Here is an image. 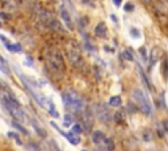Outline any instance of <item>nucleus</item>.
Here are the masks:
<instances>
[{
	"instance_id": "16",
	"label": "nucleus",
	"mask_w": 168,
	"mask_h": 151,
	"mask_svg": "<svg viewBox=\"0 0 168 151\" xmlns=\"http://www.w3.org/2000/svg\"><path fill=\"white\" fill-rule=\"evenodd\" d=\"M142 139L145 141V142H151V141H152V133L146 129V130L142 133Z\"/></svg>"
},
{
	"instance_id": "14",
	"label": "nucleus",
	"mask_w": 168,
	"mask_h": 151,
	"mask_svg": "<svg viewBox=\"0 0 168 151\" xmlns=\"http://www.w3.org/2000/svg\"><path fill=\"white\" fill-rule=\"evenodd\" d=\"M122 103V99L120 96H112L109 99V105L110 106H120Z\"/></svg>"
},
{
	"instance_id": "24",
	"label": "nucleus",
	"mask_w": 168,
	"mask_h": 151,
	"mask_svg": "<svg viewBox=\"0 0 168 151\" xmlns=\"http://www.w3.org/2000/svg\"><path fill=\"white\" fill-rule=\"evenodd\" d=\"M139 54L142 55L143 60H147V53H146V49L145 47H141L139 49Z\"/></svg>"
},
{
	"instance_id": "10",
	"label": "nucleus",
	"mask_w": 168,
	"mask_h": 151,
	"mask_svg": "<svg viewBox=\"0 0 168 151\" xmlns=\"http://www.w3.org/2000/svg\"><path fill=\"white\" fill-rule=\"evenodd\" d=\"M60 16H62L63 21L66 23V25H67L70 29H71V28H72V21H71V17H70L69 11H66L64 8H60Z\"/></svg>"
},
{
	"instance_id": "27",
	"label": "nucleus",
	"mask_w": 168,
	"mask_h": 151,
	"mask_svg": "<svg viewBox=\"0 0 168 151\" xmlns=\"http://www.w3.org/2000/svg\"><path fill=\"white\" fill-rule=\"evenodd\" d=\"M130 33H133V37H135V38H137V37H139V32H138L137 30V29H131V30H130Z\"/></svg>"
},
{
	"instance_id": "19",
	"label": "nucleus",
	"mask_w": 168,
	"mask_h": 151,
	"mask_svg": "<svg viewBox=\"0 0 168 151\" xmlns=\"http://www.w3.org/2000/svg\"><path fill=\"white\" fill-rule=\"evenodd\" d=\"M71 131L74 134H80L83 131V126L80 125V124H75V125L71 128Z\"/></svg>"
},
{
	"instance_id": "11",
	"label": "nucleus",
	"mask_w": 168,
	"mask_h": 151,
	"mask_svg": "<svg viewBox=\"0 0 168 151\" xmlns=\"http://www.w3.org/2000/svg\"><path fill=\"white\" fill-rule=\"evenodd\" d=\"M62 134L67 138V139H69V142L71 143V145H79L80 138L76 137V134H74L72 131H71V133H62Z\"/></svg>"
},
{
	"instance_id": "15",
	"label": "nucleus",
	"mask_w": 168,
	"mask_h": 151,
	"mask_svg": "<svg viewBox=\"0 0 168 151\" xmlns=\"http://www.w3.org/2000/svg\"><path fill=\"white\" fill-rule=\"evenodd\" d=\"M162 74H163V76H164V79L168 78V59L167 58H164V60H163V63H162Z\"/></svg>"
},
{
	"instance_id": "7",
	"label": "nucleus",
	"mask_w": 168,
	"mask_h": 151,
	"mask_svg": "<svg viewBox=\"0 0 168 151\" xmlns=\"http://www.w3.org/2000/svg\"><path fill=\"white\" fill-rule=\"evenodd\" d=\"M163 55V51L160 47H155L152 51H151V57H150V66L152 67V66L156 63V60L159 59L160 57Z\"/></svg>"
},
{
	"instance_id": "12",
	"label": "nucleus",
	"mask_w": 168,
	"mask_h": 151,
	"mask_svg": "<svg viewBox=\"0 0 168 151\" xmlns=\"http://www.w3.org/2000/svg\"><path fill=\"white\" fill-rule=\"evenodd\" d=\"M100 145H103V147L105 148V150H108V151L114 150V143H113V141L109 139V138H104L103 142L100 143Z\"/></svg>"
},
{
	"instance_id": "1",
	"label": "nucleus",
	"mask_w": 168,
	"mask_h": 151,
	"mask_svg": "<svg viewBox=\"0 0 168 151\" xmlns=\"http://www.w3.org/2000/svg\"><path fill=\"white\" fill-rule=\"evenodd\" d=\"M45 59L47 63L49 69L51 71L57 72V74H63L66 70V65H64V59H63L62 54L58 49L55 47H50L46 50L45 54Z\"/></svg>"
},
{
	"instance_id": "20",
	"label": "nucleus",
	"mask_w": 168,
	"mask_h": 151,
	"mask_svg": "<svg viewBox=\"0 0 168 151\" xmlns=\"http://www.w3.org/2000/svg\"><path fill=\"white\" fill-rule=\"evenodd\" d=\"M123 57H125L126 60H133L134 59L133 51H130V50H125V51H123Z\"/></svg>"
},
{
	"instance_id": "30",
	"label": "nucleus",
	"mask_w": 168,
	"mask_h": 151,
	"mask_svg": "<svg viewBox=\"0 0 168 151\" xmlns=\"http://www.w3.org/2000/svg\"><path fill=\"white\" fill-rule=\"evenodd\" d=\"M113 1H114V4H116L117 7H120L121 3H122V0H113Z\"/></svg>"
},
{
	"instance_id": "29",
	"label": "nucleus",
	"mask_w": 168,
	"mask_h": 151,
	"mask_svg": "<svg viewBox=\"0 0 168 151\" xmlns=\"http://www.w3.org/2000/svg\"><path fill=\"white\" fill-rule=\"evenodd\" d=\"M141 1H142L145 5H150V4H151V0H141Z\"/></svg>"
},
{
	"instance_id": "17",
	"label": "nucleus",
	"mask_w": 168,
	"mask_h": 151,
	"mask_svg": "<svg viewBox=\"0 0 168 151\" xmlns=\"http://www.w3.org/2000/svg\"><path fill=\"white\" fill-rule=\"evenodd\" d=\"M0 70L5 74H9V70H8V66H7V62L3 59V57L0 55Z\"/></svg>"
},
{
	"instance_id": "28",
	"label": "nucleus",
	"mask_w": 168,
	"mask_h": 151,
	"mask_svg": "<svg viewBox=\"0 0 168 151\" xmlns=\"http://www.w3.org/2000/svg\"><path fill=\"white\" fill-rule=\"evenodd\" d=\"M125 9H126V11H133V9H134V7H133V5H131V4H130V3H129V4H128V5H126V7H125Z\"/></svg>"
},
{
	"instance_id": "2",
	"label": "nucleus",
	"mask_w": 168,
	"mask_h": 151,
	"mask_svg": "<svg viewBox=\"0 0 168 151\" xmlns=\"http://www.w3.org/2000/svg\"><path fill=\"white\" fill-rule=\"evenodd\" d=\"M63 97V103L67 108H70L71 111L76 112V113L82 114L84 112V103H83L82 97L77 92H75L74 89H69L62 93Z\"/></svg>"
},
{
	"instance_id": "3",
	"label": "nucleus",
	"mask_w": 168,
	"mask_h": 151,
	"mask_svg": "<svg viewBox=\"0 0 168 151\" xmlns=\"http://www.w3.org/2000/svg\"><path fill=\"white\" fill-rule=\"evenodd\" d=\"M131 96H133L134 101L137 103L138 108H139L143 113L148 114V116L152 113V106H151L150 101H148V99L146 97V95L143 93L142 89H134L133 93H131Z\"/></svg>"
},
{
	"instance_id": "8",
	"label": "nucleus",
	"mask_w": 168,
	"mask_h": 151,
	"mask_svg": "<svg viewBox=\"0 0 168 151\" xmlns=\"http://www.w3.org/2000/svg\"><path fill=\"white\" fill-rule=\"evenodd\" d=\"M104 138H105V134H104L101 130H95L91 135V139L95 145H100V143L103 142Z\"/></svg>"
},
{
	"instance_id": "18",
	"label": "nucleus",
	"mask_w": 168,
	"mask_h": 151,
	"mask_svg": "<svg viewBox=\"0 0 168 151\" xmlns=\"http://www.w3.org/2000/svg\"><path fill=\"white\" fill-rule=\"evenodd\" d=\"M12 125H13V126H14V128L17 129V130H19V131H21V133H24V134H28V131H26V130H25V128H24V126H23V125H21V124H20V122H17V121H13V124H12Z\"/></svg>"
},
{
	"instance_id": "9",
	"label": "nucleus",
	"mask_w": 168,
	"mask_h": 151,
	"mask_svg": "<svg viewBox=\"0 0 168 151\" xmlns=\"http://www.w3.org/2000/svg\"><path fill=\"white\" fill-rule=\"evenodd\" d=\"M95 34L97 37H101V38H105L106 37V25L104 23H99L95 28Z\"/></svg>"
},
{
	"instance_id": "21",
	"label": "nucleus",
	"mask_w": 168,
	"mask_h": 151,
	"mask_svg": "<svg viewBox=\"0 0 168 151\" xmlns=\"http://www.w3.org/2000/svg\"><path fill=\"white\" fill-rule=\"evenodd\" d=\"M113 118H114V121H116V122H118V124L122 122V114H121L120 112H117V113L113 116Z\"/></svg>"
},
{
	"instance_id": "22",
	"label": "nucleus",
	"mask_w": 168,
	"mask_h": 151,
	"mask_svg": "<svg viewBox=\"0 0 168 151\" xmlns=\"http://www.w3.org/2000/svg\"><path fill=\"white\" fill-rule=\"evenodd\" d=\"M49 112H50V113H51L54 117H57V118H58V117H59V113L54 111V105H53L51 103H50V109H49Z\"/></svg>"
},
{
	"instance_id": "4",
	"label": "nucleus",
	"mask_w": 168,
	"mask_h": 151,
	"mask_svg": "<svg viewBox=\"0 0 168 151\" xmlns=\"http://www.w3.org/2000/svg\"><path fill=\"white\" fill-rule=\"evenodd\" d=\"M66 53H67L69 62L74 66L75 69H80L83 66V58H82V54H80V51H79V49L74 45H70L66 49Z\"/></svg>"
},
{
	"instance_id": "5",
	"label": "nucleus",
	"mask_w": 168,
	"mask_h": 151,
	"mask_svg": "<svg viewBox=\"0 0 168 151\" xmlns=\"http://www.w3.org/2000/svg\"><path fill=\"white\" fill-rule=\"evenodd\" d=\"M96 116H97V118L104 124H108L109 121L112 120L110 112H109L106 104H99V105L96 106Z\"/></svg>"
},
{
	"instance_id": "6",
	"label": "nucleus",
	"mask_w": 168,
	"mask_h": 151,
	"mask_svg": "<svg viewBox=\"0 0 168 151\" xmlns=\"http://www.w3.org/2000/svg\"><path fill=\"white\" fill-rule=\"evenodd\" d=\"M7 111L11 113V116L13 117L17 122L25 124L26 121H28V117H26V114L24 113L23 109H21L20 106H11V108H7Z\"/></svg>"
},
{
	"instance_id": "23",
	"label": "nucleus",
	"mask_w": 168,
	"mask_h": 151,
	"mask_svg": "<svg viewBox=\"0 0 168 151\" xmlns=\"http://www.w3.org/2000/svg\"><path fill=\"white\" fill-rule=\"evenodd\" d=\"M8 135H9V137H13V138H14V141H16V142L19 143V145H23V143H21V139H20V137H19L17 134H14V133H9Z\"/></svg>"
},
{
	"instance_id": "25",
	"label": "nucleus",
	"mask_w": 168,
	"mask_h": 151,
	"mask_svg": "<svg viewBox=\"0 0 168 151\" xmlns=\"http://www.w3.org/2000/svg\"><path fill=\"white\" fill-rule=\"evenodd\" d=\"M64 125L66 126H69L70 125V124H71L72 122V118H71V116H69V114H66V116H64Z\"/></svg>"
},
{
	"instance_id": "26",
	"label": "nucleus",
	"mask_w": 168,
	"mask_h": 151,
	"mask_svg": "<svg viewBox=\"0 0 168 151\" xmlns=\"http://www.w3.org/2000/svg\"><path fill=\"white\" fill-rule=\"evenodd\" d=\"M33 126H34V128H36V131H38V133H40V135H42V137H43V135H45V133H43V131H42V129H41V128H38V126L36 125L34 122H33Z\"/></svg>"
},
{
	"instance_id": "13",
	"label": "nucleus",
	"mask_w": 168,
	"mask_h": 151,
	"mask_svg": "<svg viewBox=\"0 0 168 151\" xmlns=\"http://www.w3.org/2000/svg\"><path fill=\"white\" fill-rule=\"evenodd\" d=\"M138 70H139V74H141V76H142V80H143V83H145V86L147 87L150 91H152V86L150 84V82H148V78L146 76L145 71L142 70V67H141V66H138Z\"/></svg>"
}]
</instances>
